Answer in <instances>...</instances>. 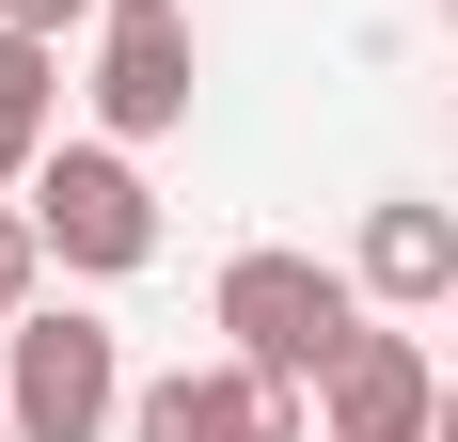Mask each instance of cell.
<instances>
[{
  "label": "cell",
  "instance_id": "7a4b0ae2",
  "mask_svg": "<svg viewBox=\"0 0 458 442\" xmlns=\"http://www.w3.org/2000/svg\"><path fill=\"white\" fill-rule=\"evenodd\" d=\"M127 348H111V316L80 301H32L16 332H0V411H16V442H111L127 427Z\"/></svg>",
  "mask_w": 458,
  "mask_h": 442
},
{
  "label": "cell",
  "instance_id": "8992f818",
  "mask_svg": "<svg viewBox=\"0 0 458 442\" xmlns=\"http://www.w3.org/2000/svg\"><path fill=\"white\" fill-rule=\"evenodd\" d=\"M317 442H443V363H427V332H379L317 379Z\"/></svg>",
  "mask_w": 458,
  "mask_h": 442
},
{
  "label": "cell",
  "instance_id": "30bf717a",
  "mask_svg": "<svg viewBox=\"0 0 458 442\" xmlns=\"http://www.w3.org/2000/svg\"><path fill=\"white\" fill-rule=\"evenodd\" d=\"M0 16H16V32H95L111 0H0Z\"/></svg>",
  "mask_w": 458,
  "mask_h": 442
},
{
  "label": "cell",
  "instance_id": "5bb4252c",
  "mask_svg": "<svg viewBox=\"0 0 458 442\" xmlns=\"http://www.w3.org/2000/svg\"><path fill=\"white\" fill-rule=\"evenodd\" d=\"M443 32H458V0H443Z\"/></svg>",
  "mask_w": 458,
  "mask_h": 442
},
{
  "label": "cell",
  "instance_id": "ba28073f",
  "mask_svg": "<svg viewBox=\"0 0 458 442\" xmlns=\"http://www.w3.org/2000/svg\"><path fill=\"white\" fill-rule=\"evenodd\" d=\"M47 127H64V32H16L0 16V190L47 174Z\"/></svg>",
  "mask_w": 458,
  "mask_h": 442
},
{
  "label": "cell",
  "instance_id": "6da1fadb",
  "mask_svg": "<svg viewBox=\"0 0 458 442\" xmlns=\"http://www.w3.org/2000/svg\"><path fill=\"white\" fill-rule=\"evenodd\" d=\"M206 316H222V348H237V363H269V379H301V395H317L332 363L364 348V316H379V301H364V268L253 237V253L222 268V301H206Z\"/></svg>",
  "mask_w": 458,
  "mask_h": 442
},
{
  "label": "cell",
  "instance_id": "8fae6325",
  "mask_svg": "<svg viewBox=\"0 0 458 442\" xmlns=\"http://www.w3.org/2000/svg\"><path fill=\"white\" fill-rule=\"evenodd\" d=\"M443 442H458V379H443Z\"/></svg>",
  "mask_w": 458,
  "mask_h": 442
},
{
  "label": "cell",
  "instance_id": "5b68a950",
  "mask_svg": "<svg viewBox=\"0 0 458 442\" xmlns=\"http://www.w3.org/2000/svg\"><path fill=\"white\" fill-rule=\"evenodd\" d=\"M127 442H317V395L222 348V363H174V379H142V395H127Z\"/></svg>",
  "mask_w": 458,
  "mask_h": 442
},
{
  "label": "cell",
  "instance_id": "277c9868",
  "mask_svg": "<svg viewBox=\"0 0 458 442\" xmlns=\"http://www.w3.org/2000/svg\"><path fill=\"white\" fill-rule=\"evenodd\" d=\"M190 80H206L190 0H111V16H95V127L111 142H174L190 127Z\"/></svg>",
  "mask_w": 458,
  "mask_h": 442
},
{
  "label": "cell",
  "instance_id": "4fadbf2b",
  "mask_svg": "<svg viewBox=\"0 0 458 442\" xmlns=\"http://www.w3.org/2000/svg\"><path fill=\"white\" fill-rule=\"evenodd\" d=\"M0 442H16V411H0Z\"/></svg>",
  "mask_w": 458,
  "mask_h": 442
},
{
  "label": "cell",
  "instance_id": "9c48e42d",
  "mask_svg": "<svg viewBox=\"0 0 458 442\" xmlns=\"http://www.w3.org/2000/svg\"><path fill=\"white\" fill-rule=\"evenodd\" d=\"M47 268H64V253H47V221H32V190H0V332H16V316L47 301Z\"/></svg>",
  "mask_w": 458,
  "mask_h": 442
},
{
  "label": "cell",
  "instance_id": "7c38bea8",
  "mask_svg": "<svg viewBox=\"0 0 458 442\" xmlns=\"http://www.w3.org/2000/svg\"><path fill=\"white\" fill-rule=\"evenodd\" d=\"M443 127H458V80H443Z\"/></svg>",
  "mask_w": 458,
  "mask_h": 442
},
{
  "label": "cell",
  "instance_id": "3957f363",
  "mask_svg": "<svg viewBox=\"0 0 458 442\" xmlns=\"http://www.w3.org/2000/svg\"><path fill=\"white\" fill-rule=\"evenodd\" d=\"M32 221H47V253L80 268V285H127V268H158V190H142V142H47V174H32Z\"/></svg>",
  "mask_w": 458,
  "mask_h": 442
},
{
  "label": "cell",
  "instance_id": "52a82bcc",
  "mask_svg": "<svg viewBox=\"0 0 458 442\" xmlns=\"http://www.w3.org/2000/svg\"><path fill=\"white\" fill-rule=\"evenodd\" d=\"M348 268H364V301H379V316H443V301H458V206H427V190H379Z\"/></svg>",
  "mask_w": 458,
  "mask_h": 442
}]
</instances>
